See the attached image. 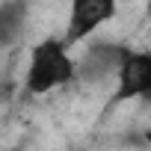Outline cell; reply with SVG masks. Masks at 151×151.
<instances>
[{"label": "cell", "instance_id": "cell-4", "mask_svg": "<svg viewBox=\"0 0 151 151\" xmlns=\"http://www.w3.org/2000/svg\"><path fill=\"white\" fill-rule=\"evenodd\" d=\"M124 56H127V47L110 45V42H95L92 47H86L83 62L74 65V74H80L83 80H101V77H107V74L119 71Z\"/></svg>", "mask_w": 151, "mask_h": 151}, {"label": "cell", "instance_id": "cell-1", "mask_svg": "<svg viewBox=\"0 0 151 151\" xmlns=\"http://www.w3.org/2000/svg\"><path fill=\"white\" fill-rule=\"evenodd\" d=\"M74 62L65 53V45L56 39H45L42 45L33 47V59L27 68V83L24 89L30 95H45L56 86H65L68 80H74Z\"/></svg>", "mask_w": 151, "mask_h": 151}, {"label": "cell", "instance_id": "cell-6", "mask_svg": "<svg viewBox=\"0 0 151 151\" xmlns=\"http://www.w3.org/2000/svg\"><path fill=\"white\" fill-rule=\"evenodd\" d=\"M9 151H12V148H9Z\"/></svg>", "mask_w": 151, "mask_h": 151}, {"label": "cell", "instance_id": "cell-3", "mask_svg": "<svg viewBox=\"0 0 151 151\" xmlns=\"http://www.w3.org/2000/svg\"><path fill=\"white\" fill-rule=\"evenodd\" d=\"M116 77H119L116 101H127V98L151 92V56L127 50V56L122 59V65L116 71Z\"/></svg>", "mask_w": 151, "mask_h": 151}, {"label": "cell", "instance_id": "cell-5", "mask_svg": "<svg viewBox=\"0 0 151 151\" xmlns=\"http://www.w3.org/2000/svg\"><path fill=\"white\" fill-rule=\"evenodd\" d=\"M24 18H27V3H21V0L0 3V47L12 45V42L21 36Z\"/></svg>", "mask_w": 151, "mask_h": 151}, {"label": "cell", "instance_id": "cell-2", "mask_svg": "<svg viewBox=\"0 0 151 151\" xmlns=\"http://www.w3.org/2000/svg\"><path fill=\"white\" fill-rule=\"evenodd\" d=\"M113 15H116V3H113V0H77V3L71 6L68 33H65L62 45H77L92 30H98L104 21H110Z\"/></svg>", "mask_w": 151, "mask_h": 151}]
</instances>
